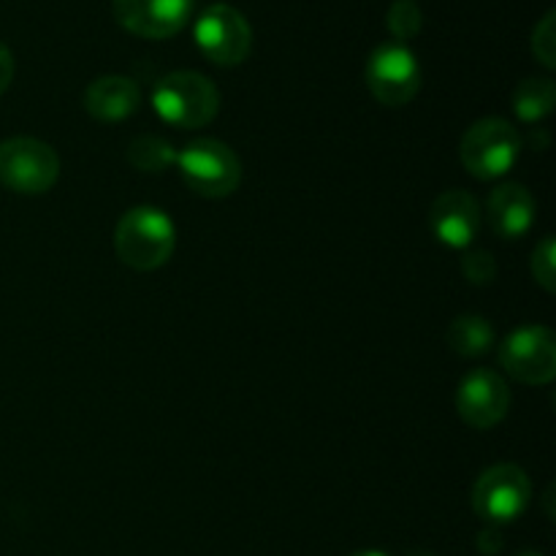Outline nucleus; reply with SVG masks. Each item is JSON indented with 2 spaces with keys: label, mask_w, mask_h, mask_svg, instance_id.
I'll return each instance as SVG.
<instances>
[{
  "label": "nucleus",
  "mask_w": 556,
  "mask_h": 556,
  "mask_svg": "<svg viewBox=\"0 0 556 556\" xmlns=\"http://www.w3.org/2000/svg\"><path fill=\"white\" fill-rule=\"evenodd\" d=\"M177 231L166 212L155 206H136L117 220L114 253L128 269L155 271L172 258Z\"/></svg>",
  "instance_id": "f257e3e1"
},
{
  "label": "nucleus",
  "mask_w": 556,
  "mask_h": 556,
  "mask_svg": "<svg viewBox=\"0 0 556 556\" xmlns=\"http://www.w3.org/2000/svg\"><path fill=\"white\" fill-rule=\"evenodd\" d=\"M152 106L163 123L182 130H195L217 117L220 92H217L215 81L195 71H174L155 85Z\"/></svg>",
  "instance_id": "f03ea898"
},
{
  "label": "nucleus",
  "mask_w": 556,
  "mask_h": 556,
  "mask_svg": "<svg viewBox=\"0 0 556 556\" xmlns=\"http://www.w3.org/2000/svg\"><path fill=\"white\" fill-rule=\"evenodd\" d=\"M521 155V136L508 119L483 117L462 136V166L476 179H500L516 166Z\"/></svg>",
  "instance_id": "7ed1b4c3"
},
{
  "label": "nucleus",
  "mask_w": 556,
  "mask_h": 556,
  "mask_svg": "<svg viewBox=\"0 0 556 556\" xmlns=\"http://www.w3.org/2000/svg\"><path fill=\"white\" fill-rule=\"evenodd\" d=\"M177 166L193 193L204 199H226L242 182V163L237 152L217 139H193L177 152Z\"/></svg>",
  "instance_id": "20e7f679"
},
{
  "label": "nucleus",
  "mask_w": 556,
  "mask_h": 556,
  "mask_svg": "<svg viewBox=\"0 0 556 556\" xmlns=\"http://www.w3.org/2000/svg\"><path fill=\"white\" fill-rule=\"evenodd\" d=\"M60 177V157L47 141L14 136L0 141V185L20 195H43Z\"/></svg>",
  "instance_id": "39448f33"
},
{
  "label": "nucleus",
  "mask_w": 556,
  "mask_h": 556,
  "mask_svg": "<svg viewBox=\"0 0 556 556\" xmlns=\"http://www.w3.org/2000/svg\"><path fill=\"white\" fill-rule=\"evenodd\" d=\"M532 500V483L519 465H494L478 476L470 503L478 519L500 527L510 525L527 510Z\"/></svg>",
  "instance_id": "423d86ee"
},
{
  "label": "nucleus",
  "mask_w": 556,
  "mask_h": 556,
  "mask_svg": "<svg viewBox=\"0 0 556 556\" xmlns=\"http://www.w3.org/2000/svg\"><path fill=\"white\" fill-rule=\"evenodd\" d=\"M364 81L378 103L391 109L407 106L421 90V65L405 43H380L369 54Z\"/></svg>",
  "instance_id": "0eeeda50"
},
{
  "label": "nucleus",
  "mask_w": 556,
  "mask_h": 556,
  "mask_svg": "<svg viewBox=\"0 0 556 556\" xmlns=\"http://www.w3.org/2000/svg\"><path fill=\"white\" fill-rule=\"evenodd\" d=\"M193 36L201 54L223 68L244 63L253 49V30L248 20L228 3H212L201 11Z\"/></svg>",
  "instance_id": "6e6552de"
},
{
  "label": "nucleus",
  "mask_w": 556,
  "mask_h": 556,
  "mask_svg": "<svg viewBox=\"0 0 556 556\" xmlns=\"http://www.w3.org/2000/svg\"><path fill=\"white\" fill-rule=\"evenodd\" d=\"M500 364L514 380L548 386L556 378V334L548 326H521L500 345Z\"/></svg>",
  "instance_id": "1a4fd4ad"
},
{
  "label": "nucleus",
  "mask_w": 556,
  "mask_h": 556,
  "mask_svg": "<svg viewBox=\"0 0 556 556\" xmlns=\"http://www.w3.org/2000/svg\"><path fill=\"white\" fill-rule=\"evenodd\" d=\"M456 410L467 427L486 432L497 427L510 410V389L494 369H472L456 391Z\"/></svg>",
  "instance_id": "9d476101"
},
{
  "label": "nucleus",
  "mask_w": 556,
  "mask_h": 556,
  "mask_svg": "<svg viewBox=\"0 0 556 556\" xmlns=\"http://www.w3.org/2000/svg\"><path fill=\"white\" fill-rule=\"evenodd\" d=\"M112 9L123 30L161 41L177 36L188 25L193 0H112Z\"/></svg>",
  "instance_id": "9b49d317"
},
{
  "label": "nucleus",
  "mask_w": 556,
  "mask_h": 556,
  "mask_svg": "<svg viewBox=\"0 0 556 556\" xmlns=\"http://www.w3.org/2000/svg\"><path fill=\"white\" fill-rule=\"evenodd\" d=\"M429 228L448 248H470L481 231V206L467 190H445L432 201Z\"/></svg>",
  "instance_id": "f8f14e48"
},
{
  "label": "nucleus",
  "mask_w": 556,
  "mask_h": 556,
  "mask_svg": "<svg viewBox=\"0 0 556 556\" xmlns=\"http://www.w3.org/2000/svg\"><path fill=\"white\" fill-rule=\"evenodd\" d=\"M486 215L489 226L500 239H521L535 226L538 204L525 185L505 182L489 195Z\"/></svg>",
  "instance_id": "ddd939ff"
},
{
  "label": "nucleus",
  "mask_w": 556,
  "mask_h": 556,
  "mask_svg": "<svg viewBox=\"0 0 556 556\" xmlns=\"http://www.w3.org/2000/svg\"><path fill=\"white\" fill-rule=\"evenodd\" d=\"M141 90L128 76H101L85 90V109L103 123L128 119L139 109Z\"/></svg>",
  "instance_id": "4468645a"
},
{
  "label": "nucleus",
  "mask_w": 556,
  "mask_h": 556,
  "mask_svg": "<svg viewBox=\"0 0 556 556\" xmlns=\"http://www.w3.org/2000/svg\"><path fill=\"white\" fill-rule=\"evenodd\" d=\"M448 348L462 358H478L486 356L494 348V329L486 318L481 315H459L454 324L448 326Z\"/></svg>",
  "instance_id": "2eb2a0df"
},
{
  "label": "nucleus",
  "mask_w": 556,
  "mask_h": 556,
  "mask_svg": "<svg viewBox=\"0 0 556 556\" xmlns=\"http://www.w3.org/2000/svg\"><path fill=\"white\" fill-rule=\"evenodd\" d=\"M556 106V85L552 79L530 76L514 90V109L525 123H538L548 117Z\"/></svg>",
  "instance_id": "dca6fc26"
},
{
  "label": "nucleus",
  "mask_w": 556,
  "mask_h": 556,
  "mask_svg": "<svg viewBox=\"0 0 556 556\" xmlns=\"http://www.w3.org/2000/svg\"><path fill=\"white\" fill-rule=\"evenodd\" d=\"M125 157H128L130 166L147 174L166 172L168 166L177 163V152H174V147L157 134L136 136V139L128 144V150H125Z\"/></svg>",
  "instance_id": "f3484780"
},
{
  "label": "nucleus",
  "mask_w": 556,
  "mask_h": 556,
  "mask_svg": "<svg viewBox=\"0 0 556 556\" xmlns=\"http://www.w3.org/2000/svg\"><path fill=\"white\" fill-rule=\"evenodd\" d=\"M386 25H389L396 43L410 41V38H416L424 27L421 5H418L416 0H394L389 14H386Z\"/></svg>",
  "instance_id": "a211bd4d"
},
{
  "label": "nucleus",
  "mask_w": 556,
  "mask_h": 556,
  "mask_svg": "<svg viewBox=\"0 0 556 556\" xmlns=\"http://www.w3.org/2000/svg\"><path fill=\"white\" fill-rule=\"evenodd\" d=\"M532 277L546 293L556 291V244L552 237L541 239L532 253Z\"/></svg>",
  "instance_id": "6ab92c4d"
},
{
  "label": "nucleus",
  "mask_w": 556,
  "mask_h": 556,
  "mask_svg": "<svg viewBox=\"0 0 556 556\" xmlns=\"http://www.w3.org/2000/svg\"><path fill=\"white\" fill-rule=\"evenodd\" d=\"M532 54L541 60L546 68H554L556 65V14L554 11H546L541 22L532 30Z\"/></svg>",
  "instance_id": "aec40b11"
},
{
  "label": "nucleus",
  "mask_w": 556,
  "mask_h": 556,
  "mask_svg": "<svg viewBox=\"0 0 556 556\" xmlns=\"http://www.w3.org/2000/svg\"><path fill=\"white\" fill-rule=\"evenodd\" d=\"M462 275L472 282V286H489L497 280V261L486 250H470L462 258Z\"/></svg>",
  "instance_id": "412c9836"
},
{
  "label": "nucleus",
  "mask_w": 556,
  "mask_h": 556,
  "mask_svg": "<svg viewBox=\"0 0 556 556\" xmlns=\"http://www.w3.org/2000/svg\"><path fill=\"white\" fill-rule=\"evenodd\" d=\"M14 54L9 52V47H5L3 41H0V96H3L5 90H9V85L14 81Z\"/></svg>",
  "instance_id": "4be33fe9"
},
{
  "label": "nucleus",
  "mask_w": 556,
  "mask_h": 556,
  "mask_svg": "<svg viewBox=\"0 0 556 556\" xmlns=\"http://www.w3.org/2000/svg\"><path fill=\"white\" fill-rule=\"evenodd\" d=\"M351 556H389V554L375 552V548H367V552H356V554H351Z\"/></svg>",
  "instance_id": "5701e85b"
},
{
  "label": "nucleus",
  "mask_w": 556,
  "mask_h": 556,
  "mask_svg": "<svg viewBox=\"0 0 556 556\" xmlns=\"http://www.w3.org/2000/svg\"><path fill=\"white\" fill-rule=\"evenodd\" d=\"M407 556H434V554H429V552H413V554H407Z\"/></svg>",
  "instance_id": "b1692460"
},
{
  "label": "nucleus",
  "mask_w": 556,
  "mask_h": 556,
  "mask_svg": "<svg viewBox=\"0 0 556 556\" xmlns=\"http://www.w3.org/2000/svg\"><path fill=\"white\" fill-rule=\"evenodd\" d=\"M516 556H543V554H535V552H521V554H516Z\"/></svg>",
  "instance_id": "393cba45"
}]
</instances>
